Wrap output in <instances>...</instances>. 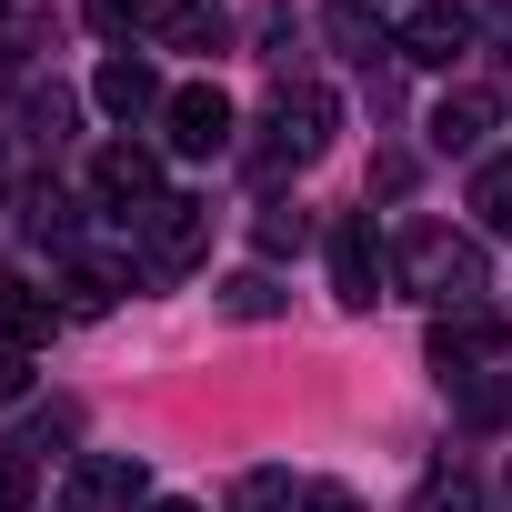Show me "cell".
<instances>
[{
	"instance_id": "2",
	"label": "cell",
	"mask_w": 512,
	"mask_h": 512,
	"mask_svg": "<svg viewBox=\"0 0 512 512\" xmlns=\"http://www.w3.org/2000/svg\"><path fill=\"white\" fill-rule=\"evenodd\" d=\"M332 131H342V101H332L322 81H282L272 111H262V141H251V171H262V181L312 171V161L332 151Z\"/></svg>"
},
{
	"instance_id": "14",
	"label": "cell",
	"mask_w": 512,
	"mask_h": 512,
	"mask_svg": "<svg viewBox=\"0 0 512 512\" xmlns=\"http://www.w3.org/2000/svg\"><path fill=\"white\" fill-rule=\"evenodd\" d=\"M412 512H482V472H462V462H432V472L412 482Z\"/></svg>"
},
{
	"instance_id": "28",
	"label": "cell",
	"mask_w": 512,
	"mask_h": 512,
	"mask_svg": "<svg viewBox=\"0 0 512 512\" xmlns=\"http://www.w3.org/2000/svg\"><path fill=\"white\" fill-rule=\"evenodd\" d=\"M492 512H512V482H502V502H492Z\"/></svg>"
},
{
	"instance_id": "19",
	"label": "cell",
	"mask_w": 512,
	"mask_h": 512,
	"mask_svg": "<svg viewBox=\"0 0 512 512\" xmlns=\"http://www.w3.org/2000/svg\"><path fill=\"white\" fill-rule=\"evenodd\" d=\"M61 292H71L61 312H111V302H121V272H111V262H71V282H61Z\"/></svg>"
},
{
	"instance_id": "18",
	"label": "cell",
	"mask_w": 512,
	"mask_h": 512,
	"mask_svg": "<svg viewBox=\"0 0 512 512\" xmlns=\"http://www.w3.org/2000/svg\"><path fill=\"white\" fill-rule=\"evenodd\" d=\"M322 31H332L342 51H362V61L382 51V11H372V0H332V11H322Z\"/></svg>"
},
{
	"instance_id": "25",
	"label": "cell",
	"mask_w": 512,
	"mask_h": 512,
	"mask_svg": "<svg viewBox=\"0 0 512 512\" xmlns=\"http://www.w3.org/2000/svg\"><path fill=\"white\" fill-rule=\"evenodd\" d=\"M91 31H111V41L141 31V0H91Z\"/></svg>"
},
{
	"instance_id": "12",
	"label": "cell",
	"mask_w": 512,
	"mask_h": 512,
	"mask_svg": "<svg viewBox=\"0 0 512 512\" xmlns=\"http://www.w3.org/2000/svg\"><path fill=\"white\" fill-rule=\"evenodd\" d=\"M61 332V302L51 292H31L21 272H0V342H21V352H41Z\"/></svg>"
},
{
	"instance_id": "11",
	"label": "cell",
	"mask_w": 512,
	"mask_h": 512,
	"mask_svg": "<svg viewBox=\"0 0 512 512\" xmlns=\"http://www.w3.org/2000/svg\"><path fill=\"white\" fill-rule=\"evenodd\" d=\"M141 21H151L171 51H221V31H231L221 0H141Z\"/></svg>"
},
{
	"instance_id": "5",
	"label": "cell",
	"mask_w": 512,
	"mask_h": 512,
	"mask_svg": "<svg viewBox=\"0 0 512 512\" xmlns=\"http://www.w3.org/2000/svg\"><path fill=\"white\" fill-rule=\"evenodd\" d=\"M472 31H482V21L462 11V0H422V11L402 21V41H392V51H402V61H422V71H452V61L472 51Z\"/></svg>"
},
{
	"instance_id": "26",
	"label": "cell",
	"mask_w": 512,
	"mask_h": 512,
	"mask_svg": "<svg viewBox=\"0 0 512 512\" xmlns=\"http://www.w3.org/2000/svg\"><path fill=\"white\" fill-rule=\"evenodd\" d=\"M482 31H492V41L512 51V0H482Z\"/></svg>"
},
{
	"instance_id": "3",
	"label": "cell",
	"mask_w": 512,
	"mask_h": 512,
	"mask_svg": "<svg viewBox=\"0 0 512 512\" xmlns=\"http://www.w3.org/2000/svg\"><path fill=\"white\" fill-rule=\"evenodd\" d=\"M201 251H211V201L161 191V201L141 211V262H151V272H191Z\"/></svg>"
},
{
	"instance_id": "24",
	"label": "cell",
	"mask_w": 512,
	"mask_h": 512,
	"mask_svg": "<svg viewBox=\"0 0 512 512\" xmlns=\"http://www.w3.org/2000/svg\"><path fill=\"white\" fill-rule=\"evenodd\" d=\"M21 392H31V352H21V342H0V402H21Z\"/></svg>"
},
{
	"instance_id": "8",
	"label": "cell",
	"mask_w": 512,
	"mask_h": 512,
	"mask_svg": "<svg viewBox=\"0 0 512 512\" xmlns=\"http://www.w3.org/2000/svg\"><path fill=\"white\" fill-rule=\"evenodd\" d=\"M91 101H101L111 121H151V111H171V91H161V71H151L141 51H111V61L91 71Z\"/></svg>"
},
{
	"instance_id": "4",
	"label": "cell",
	"mask_w": 512,
	"mask_h": 512,
	"mask_svg": "<svg viewBox=\"0 0 512 512\" xmlns=\"http://www.w3.org/2000/svg\"><path fill=\"white\" fill-rule=\"evenodd\" d=\"M502 352H512V322H502L492 302L432 312V362H442V372H482V362H502Z\"/></svg>"
},
{
	"instance_id": "22",
	"label": "cell",
	"mask_w": 512,
	"mask_h": 512,
	"mask_svg": "<svg viewBox=\"0 0 512 512\" xmlns=\"http://www.w3.org/2000/svg\"><path fill=\"white\" fill-rule=\"evenodd\" d=\"M31 231H41V241H71V201H61V191H31Z\"/></svg>"
},
{
	"instance_id": "20",
	"label": "cell",
	"mask_w": 512,
	"mask_h": 512,
	"mask_svg": "<svg viewBox=\"0 0 512 512\" xmlns=\"http://www.w3.org/2000/svg\"><path fill=\"white\" fill-rule=\"evenodd\" d=\"M21 121H31V141H61V131H71V91H31Z\"/></svg>"
},
{
	"instance_id": "1",
	"label": "cell",
	"mask_w": 512,
	"mask_h": 512,
	"mask_svg": "<svg viewBox=\"0 0 512 512\" xmlns=\"http://www.w3.org/2000/svg\"><path fill=\"white\" fill-rule=\"evenodd\" d=\"M392 272H402V292H422V302H442V312H462V302L492 292V282H482V241L452 231V221H412V231L392 241Z\"/></svg>"
},
{
	"instance_id": "9",
	"label": "cell",
	"mask_w": 512,
	"mask_h": 512,
	"mask_svg": "<svg viewBox=\"0 0 512 512\" xmlns=\"http://www.w3.org/2000/svg\"><path fill=\"white\" fill-rule=\"evenodd\" d=\"M91 191H101V201H111L121 221H141V211L161 201V161H151L141 141H111V151L91 161Z\"/></svg>"
},
{
	"instance_id": "23",
	"label": "cell",
	"mask_w": 512,
	"mask_h": 512,
	"mask_svg": "<svg viewBox=\"0 0 512 512\" xmlns=\"http://www.w3.org/2000/svg\"><path fill=\"white\" fill-rule=\"evenodd\" d=\"M462 412H472V422H502V382H492V372H462Z\"/></svg>"
},
{
	"instance_id": "21",
	"label": "cell",
	"mask_w": 512,
	"mask_h": 512,
	"mask_svg": "<svg viewBox=\"0 0 512 512\" xmlns=\"http://www.w3.org/2000/svg\"><path fill=\"white\" fill-rule=\"evenodd\" d=\"M31 492H41L31 452H0V512H31Z\"/></svg>"
},
{
	"instance_id": "29",
	"label": "cell",
	"mask_w": 512,
	"mask_h": 512,
	"mask_svg": "<svg viewBox=\"0 0 512 512\" xmlns=\"http://www.w3.org/2000/svg\"><path fill=\"white\" fill-rule=\"evenodd\" d=\"M0 21H11V0H0Z\"/></svg>"
},
{
	"instance_id": "7",
	"label": "cell",
	"mask_w": 512,
	"mask_h": 512,
	"mask_svg": "<svg viewBox=\"0 0 512 512\" xmlns=\"http://www.w3.org/2000/svg\"><path fill=\"white\" fill-rule=\"evenodd\" d=\"M131 502H151L141 452H81V472H71V512H131Z\"/></svg>"
},
{
	"instance_id": "6",
	"label": "cell",
	"mask_w": 512,
	"mask_h": 512,
	"mask_svg": "<svg viewBox=\"0 0 512 512\" xmlns=\"http://www.w3.org/2000/svg\"><path fill=\"white\" fill-rule=\"evenodd\" d=\"M161 121H171V151H181V161H211V151H231V101H221L211 81H181Z\"/></svg>"
},
{
	"instance_id": "27",
	"label": "cell",
	"mask_w": 512,
	"mask_h": 512,
	"mask_svg": "<svg viewBox=\"0 0 512 512\" xmlns=\"http://www.w3.org/2000/svg\"><path fill=\"white\" fill-rule=\"evenodd\" d=\"M141 512H201V502H141Z\"/></svg>"
},
{
	"instance_id": "10",
	"label": "cell",
	"mask_w": 512,
	"mask_h": 512,
	"mask_svg": "<svg viewBox=\"0 0 512 512\" xmlns=\"http://www.w3.org/2000/svg\"><path fill=\"white\" fill-rule=\"evenodd\" d=\"M332 292H342L352 312H372V302H382V251H372V221H342V231H332Z\"/></svg>"
},
{
	"instance_id": "13",
	"label": "cell",
	"mask_w": 512,
	"mask_h": 512,
	"mask_svg": "<svg viewBox=\"0 0 512 512\" xmlns=\"http://www.w3.org/2000/svg\"><path fill=\"white\" fill-rule=\"evenodd\" d=\"M432 151H482V131H492V101L482 91H452V101H432Z\"/></svg>"
},
{
	"instance_id": "15",
	"label": "cell",
	"mask_w": 512,
	"mask_h": 512,
	"mask_svg": "<svg viewBox=\"0 0 512 512\" xmlns=\"http://www.w3.org/2000/svg\"><path fill=\"white\" fill-rule=\"evenodd\" d=\"M472 221H482V231H502V241H512V151H492V161H482V171H472Z\"/></svg>"
},
{
	"instance_id": "17",
	"label": "cell",
	"mask_w": 512,
	"mask_h": 512,
	"mask_svg": "<svg viewBox=\"0 0 512 512\" xmlns=\"http://www.w3.org/2000/svg\"><path fill=\"white\" fill-rule=\"evenodd\" d=\"M251 241H262L272 262H282V251H302V241H312V221H302V201H262V211H251Z\"/></svg>"
},
{
	"instance_id": "16",
	"label": "cell",
	"mask_w": 512,
	"mask_h": 512,
	"mask_svg": "<svg viewBox=\"0 0 512 512\" xmlns=\"http://www.w3.org/2000/svg\"><path fill=\"white\" fill-rule=\"evenodd\" d=\"M221 312H231V322H272V312H282V282H272V272H231V282H221Z\"/></svg>"
}]
</instances>
